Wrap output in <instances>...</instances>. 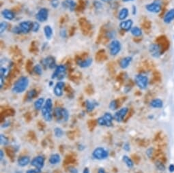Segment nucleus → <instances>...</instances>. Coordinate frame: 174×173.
I'll return each mask as SVG.
<instances>
[{
	"label": "nucleus",
	"instance_id": "61",
	"mask_svg": "<svg viewBox=\"0 0 174 173\" xmlns=\"http://www.w3.org/2000/svg\"><path fill=\"white\" fill-rule=\"evenodd\" d=\"M49 85H50V87H51L52 85H53V81H51V82L49 83Z\"/></svg>",
	"mask_w": 174,
	"mask_h": 173
},
{
	"label": "nucleus",
	"instance_id": "20",
	"mask_svg": "<svg viewBox=\"0 0 174 173\" xmlns=\"http://www.w3.org/2000/svg\"><path fill=\"white\" fill-rule=\"evenodd\" d=\"M132 61H133V57H130V56H127V57H123L120 61V67L123 70L126 69L130 65Z\"/></svg>",
	"mask_w": 174,
	"mask_h": 173
},
{
	"label": "nucleus",
	"instance_id": "8",
	"mask_svg": "<svg viewBox=\"0 0 174 173\" xmlns=\"http://www.w3.org/2000/svg\"><path fill=\"white\" fill-rule=\"evenodd\" d=\"M121 50V44L120 42L117 40H111V42L109 44V54L111 56H116L120 53Z\"/></svg>",
	"mask_w": 174,
	"mask_h": 173
},
{
	"label": "nucleus",
	"instance_id": "51",
	"mask_svg": "<svg viewBox=\"0 0 174 173\" xmlns=\"http://www.w3.org/2000/svg\"><path fill=\"white\" fill-rule=\"evenodd\" d=\"M146 154H147L148 157H152L153 154H154V149L153 148H149V149H148L147 152H146Z\"/></svg>",
	"mask_w": 174,
	"mask_h": 173
},
{
	"label": "nucleus",
	"instance_id": "17",
	"mask_svg": "<svg viewBox=\"0 0 174 173\" xmlns=\"http://www.w3.org/2000/svg\"><path fill=\"white\" fill-rule=\"evenodd\" d=\"M62 6L66 10L73 12L76 7V3L75 0H64L62 2Z\"/></svg>",
	"mask_w": 174,
	"mask_h": 173
},
{
	"label": "nucleus",
	"instance_id": "60",
	"mask_svg": "<svg viewBox=\"0 0 174 173\" xmlns=\"http://www.w3.org/2000/svg\"><path fill=\"white\" fill-rule=\"evenodd\" d=\"M124 2H132V1H134V0H122Z\"/></svg>",
	"mask_w": 174,
	"mask_h": 173
},
{
	"label": "nucleus",
	"instance_id": "11",
	"mask_svg": "<svg viewBox=\"0 0 174 173\" xmlns=\"http://www.w3.org/2000/svg\"><path fill=\"white\" fill-rule=\"evenodd\" d=\"M149 52L153 57L158 58L162 55V48L158 44L153 43L149 45Z\"/></svg>",
	"mask_w": 174,
	"mask_h": 173
},
{
	"label": "nucleus",
	"instance_id": "42",
	"mask_svg": "<svg viewBox=\"0 0 174 173\" xmlns=\"http://www.w3.org/2000/svg\"><path fill=\"white\" fill-rule=\"evenodd\" d=\"M12 32L13 34H16V35L22 34L21 30V29H20V27H19V25H16V26L13 27H12Z\"/></svg>",
	"mask_w": 174,
	"mask_h": 173
},
{
	"label": "nucleus",
	"instance_id": "9",
	"mask_svg": "<svg viewBox=\"0 0 174 173\" xmlns=\"http://www.w3.org/2000/svg\"><path fill=\"white\" fill-rule=\"evenodd\" d=\"M41 65L45 69L48 68L50 70L55 69L57 66L56 64V60L53 56H48V57L44 58L41 61Z\"/></svg>",
	"mask_w": 174,
	"mask_h": 173
},
{
	"label": "nucleus",
	"instance_id": "7",
	"mask_svg": "<svg viewBox=\"0 0 174 173\" xmlns=\"http://www.w3.org/2000/svg\"><path fill=\"white\" fill-rule=\"evenodd\" d=\"M135 82L136 85L141 90H144L147 89L149 83V80L147 76L144 75L139 74L135 76Z\"/></svg>",
	"mask_w": 174,
	"mask_h": 173
},
{
	"label": "nucleus",
	"instance_id": "24",
	"mask_svg": "<svg viewBox=\"0 0 174 173\" xmlns=\"http://www.w3.org/2000/svg\"><path fill=\"white\" fill-rule=\"evenodd\" d=\"M128 15H129V10L127 8H122L118 12L117 18L120 21H123L124 20H126Z\"/></svg>",
	"mask_w": 174,
	"mask_h": 173
},
{
	"label": "nucleus",
	"instance_id": "53",
	"mask_svg": "<svg viewBox=\"0 0 174 173\" xmlns=\"http://www.w3.org/2000/svg\"><path fill=\"white\" fill-rule=\"evenodd\" d=\"M137 7L135 6H132V15H137Z\"/></svg>",
	"mask_w": 174,
	"mask_h": 173
},
{
	"label": "nucleus",
	"instance_id": "15",
	"mask_svg": "<svg viewBox=\"0 0 174 173\" xmlns=\"http://www.w3.org/2000/svg\"><path fill=\"white\" fill-rule=\"evenodd\" d=\"M65 88V83L63 81H58L55 84L53 88V93L55 96L58 98L62 97L64 94V89Z\"/></svg>",
	"mask_w": 174,
	"mask_h": 173
},
{
	"label": "nucleus",
	"instance_id": "57",
	"mask_svg": "<svg viewBox=\"0 0 174 173\" xmlns=\"http://www.w3.org/2000/svg\"><path fill=\"white\" fill-rule=\"evenodd\" d=\"M83 173H90L89 169L88 167H85L84 169H83Z\"/></svg>",
	"mask_w": 174,
	"mask_h": 173
},
{
	"label": "nucleus",
	"instance_id": "29",
	"mask_svg": "<svg viewBox=\"0 0 174 173\" xmlns=\"http://www.w3.org/2000/svg\"><path fill=\"white\" fill-rule=\"evenodd\" d=\"M150 107L154 108H161L163 107V102L159 98L154 99L150 102Z\"/></svg>",
	"mask_w": 174,
	"mask_h": 173
},
{
	"label": "nucleus",
	"instance_id": "58",
	"mask_svg": "<svg viewBox=\"0 0 174 173\" xmlns=\"http://www.w3.org/2000/svg\"><path fill=\"white\" fill-rule=\"evenodd\" d=\"M0 154H1V157L0 158H1V160H2L3 158L4 157V152H3L2 149H1V151H0Z\"/></svg>",
	"mask_w": 174,
	"mask_h": 173
},
{
	"label": "nucleus",
	"instance_id": "10",
	"mask_svg": "<svg viewBox=\"0 0 174 173\" xmlns=\"http://www.w3.org/2000/svg\"><path fill=\"white\" fill-rule=\"evenodd\" d=\"M48 10L47 8H41L36 14V19L39 23H44L48 19Z\"/></svg>",
	"mask_w": 174,
	"mask_h": 173
},
{
	"label": "nucleus",
	"instance_id": "28",
	"mask_svg": "<svg viewBox=\"0 0 174 173\" xmlns=\"http://www.w3.org/2000/svg\"><path fill=\"white\" fill-rule=\"evenodd\" d=\"M45 101H46V100H45L44 98H38L37 100L35 101L34 103V108L36 109V110H37V111L41 110V109L43 108V106H44V104L45 103Z\"/></svg>",
	"mask_w": 174,
	"mask_h": 173
},
{
	"label": "nucleus",
	"instance_id": "3",
	"mask_svg": "<svg viewBox=\"0 0 174 173\" xmlns=\"http://www.w3.org/2000/svg\"><path fill=\"white\" fill-rule=\"evenodd\" d=\"M53 116L57 122H66L69 119L70 114L66 108L56 107L53 110Z\"/></svg>",
	"mask_w": 174,
	"mask_h": 173
},
{
	"label": "nucleus",
	"instance_id": "6",
	"mask_svg": "<svg viewBox=\"0 0 174 173\" xmlns=\"http://www.w3.org/2000/svg\"><path fill=\"white\" fill-rule=\"evenodd\" d=\"M145 8L148 12L150 13H159L162 10V1L161 0H154L152 3L146 4Z\"/></svg>",
	"mask_w": 174,
	"mask_h": 173
},
{
	"label": "nucleus",
	"instance_id": "16",
	"mask_svg": "<svg viewBox=\"0 0 174 173\" xmlns=\"http://www.w3.org/2000/svg\"><path fill=\"white\" fill-rule=\"evenodd\" d=\"M133 20L126 19L123 21H121L120 23V28L122 31H126V32H128V31H130L131 29L133 28Z\"/></svg>",
	"mask_w": 174,
	"mask_h": 173
},
{
	"label": "nucleus",
	"instance_id": "56",
	"mask_svg": "<svg viewBox=\"0 0 174 173\" xmlns=\"http://www.w3.org/2000/svg\"><path fill=\"white\" fill-rule=\"evenodd\" d=\"M98 173H108L103 168H100L98 170Z\"/></svg>",
	"mask_w": 174,
	"mask_h": 173
},
{
	"label": "nucleus",
	"instance_id": "18",
	"mask_svg": "<svg viewBox=\"0 0 174 173\" xmlns=\"http://www.w3.org/2000/svg\"><path fill=\"white\" fill-rule=\"evenodd\" d=\"M93 63V59L91 57H87L85 59H81L76 60V64L81 68H87L91 66Z\"/></svg>",
	"mask_w": 174,
	"mask_h": 173
},
{
	"label": "nucleus",
	"instance_id": "27",
	"mask_svg": "<svg viewBox=\"0 0 174 173\" xmlns=\"http://www.w3.org/2000/svg\"><path fill=\"white\" fill-rule=\"evenodd\" d=\"M103 116L106 121V127H112L113 121L114 120L113 116L110 112H105Z\"/></svg>",
	"mask_w": 174,
	"mask_h": 173
},
{
	"label": "nucleus",
	"instance_id": "47",
	"mask_svg": "<svg viewBox=\"0 0 174 173\" xmlns=\"http://www.w3.org/2000/svg\"><path fill=\"white\" fill-rule=\"evenodd\" d=\"M97 124H98V123H97V121H94V120H91V121L88 122V126L89 129L91 130V131H92V130L95 128L96 125Z\"/></svg>",
	"mask_w": 174,
	"mask_h": 173
},
{
	"label": "nucleus",
	"instance_id": "22",
	"mask_svg": "<svg viewBox=\"0 0 174 173\" xmlns=\"http://www.w3.org/2000/svg\"><path fill=\"white\" fill-rule=\"evenodd\" d=\"M31 160L30 157L29 156H27V155H23L19 157L18 160H17V163L20 167H25L26 166L30 164Z\"/></svg>",
	"mask_w": 174,
	"mask_h": 173
},
{
	"label": "nucleus",
	"instance_id": "13",
	"mask_svg": "<svg viewBox=\"0 0 174 173\" xmlns=\"http://www.w3.org/2000/svg\"><path fill=\"white\" fill-rule=\"evenodd\" d=\"M129 109L127 107H124L118 110L113 115V119L117 122H121L124 121V118L127 115Z\"/></svg>",
	"mask_w": 174,
	"mask_h": 173
},
{
	"label": "nucleus",
	"instance_id": "45",
	"mask_svg": "<svg viewBox=\"0 0 174 173\" xmlns=\"http://www.w3.org/2000/svg\"><path fill=\"white\" fill-rule=\"evenodd\" d=\"M156 168H157V169H158V170H160V171H165V166L164 164H163L162 162H159V161L156 162Z\"/></svg>",
	"mask_w": 174,
	"mask_h": 173
},
{
	"label": "nucleus",
	"instance_id": "49",
	"mask_svg": "<svg viewBox=\"0 0 174 173\" xmlns=\"http://www.w3.org/2000/svg\"><path fill=\"white\" fill-rule=\"evenodd\" d=\"M75 160L74 158L71 156H67L66 158V164H74L73 162H75Z\"/></svg>",
	"mask_w": 174,
	"mask_h": 173
},
{
	"label": "nucleus",
	"instance_id": "34",
	"mask_svg": "<svg viewBox=\"0 0 174 173\" xmlns=\"http://www.w3.org/2000/svg\"><path fill=\"white\" fill-rule=\"evenodd\" d=\"M119 102H118V100H113L110 102L109 104V108L112 111H115L117 109V108L119 107Z\"/></svg>",
	"mask_w": 174,
	"mask_h": 173
},
{
	"label": "nucleus",
	"instance_id": "19",
	"mask_svg": "<svg viewBox=\"0 0 174 173\" xmlns=\"http://www.w3.org/2000/svg\"><path fill=\"white\" fill-rule=\"evenodd\" d=\"M2 16L3 19L6 20L11 21L13 20L15 18V14L12 10H10L8 8H5L3 9L2 11Z\"/></svg>",
	"mask_w": 174,
	"mask_h": 173
},
{
	"label": "nucleus",
	"instance_id": "33",
	"mask_svg": "<svg viewBox=\"0 0 174 173\" xmlns=\"http://www.w3.org/2000/svg\"><path fill=\"white\" fill-rule=\"evenodd\" d=\"M33 72L38 76H41L43 73V67L41 64H36L32 69Z\"/></svg>",
	"mask_w": 174,
	"mask_h": 173
},
{
	"label": "nucleus",
	"instance_id": "55",
	"mask_svg": "<svg viewBox=\"0 0 174 173\" xmlns=\"http://www.w3.org/2000/svg\"><path fill=\"white\" fill-rule=\"evenodd\" d=\"M169 171L170 172H174V165L173 164H171L169 166Z\"/></svg>",
	"mask_w": 174,
	"mask_h": 173
},
{
	"label": "nucleus",
	"instance_id": "23",
	"mask_svg": "<svg viewBox=\"0 0 174 173\" xmlns=\"http://www.w3.org/2000/svg\"><path fill=\"white\" fill-rule=\"evenodd\" d=\"M98 102L95 100H87L85 102V108L86 111H88V112H92L94 108H96V106H98Z\"/></svg>",
	"mask_w": 174,
	"mask_h": 173
},
{
	"label": "nucleus",
	"instance_id": "44",
	"mask_svg": "<svg viewBox=\"0 0 174 173\" xmlns=\"http://www.w3.org/2000/svg\"><path fill=\"white\" fill-rule=\"evenodd\" d=\"M106 35L109 38L113 39V40H114V38H116V33L115 31H107Z\"/></svg>",
	"mask_w": 174,
	"mask_h": 173
},
{
	"label": "nucleus",
	"instance_id": "52",
	"mask_svg": "<svg viewBox=\"0 0 174 173\" xmlns=\"http://www.w3.org/2000/svg\"><path fill=\"white\" fill-rule=\"evenodd\" d=\"M123 149H124V151H129L130 150V144H128V143H124V144L123 145Z\"/></svg>",
	"mask_w": 174,
	"mask_h": 173
},
{
	"label": "nucleus",
	"instance_id": "12",
	"mask_svg": "<svg viewBox=\"0 0 174 173\" xmlns=\"http://www.w3.org/2000/svg\"><path fill=\"white\" fill-rule=\"evenodd\" d=\"M45 163V159L43 155H38V156L34 157L32 161L30 162V164L32 165V166L34 167L35 168L42 169L43 168Z\"/></svg>",
	"mask_w": 174,
	"mask_h": 173
},
{
	"label": "nucleus",
	"instance_id": "35",
	"mask_svg": "<svg viewBox=\"0 0 174 173\" xmlns=\"http://www.w3.org/2000/svg\"><path fill=\"white\" fill-rule=\"evenodd\" d=\"M8 28V23L6 21H2L0 23V33L1 34H3Z\"/></svg>",
	"mask_w": 174,
	"mask_h": 173
},
{
	"label": "nucleus",
	"instance_id": "37",
	"mask_svg": "<svg viewBox=\"0 0 174 173\" xmlns=\"http://www.w3.org/2000/svg\"><path fill=\"white\" fill-rule=\"evenodd\" d=\"M40 29V23L38 21H34L33 22V25H32V31L34 33H37L38 32V31Z\"/></svg>",
	"mask_w": 174,
	"mask_h": 173
},
{
	"label": "nucleus",
	"instance_id": "21",
	"mask_svg": "<svg viewBox=\"0 0 174 173\" xmlns=\"http://www.w3.org/2000/svg\"><path fill=\"white\" fill-rule=\"evenodd\" d=\"M173 20H174V8L169 10V11L167 12L163 17V21L166 24L171 23Z\"/></svg>",
	"mask_w": 174,
	"mask_h": 173
},
{
	"label": "nucleus",
	"instance_id": "59",
	"mask_svg": "<svg viewBox=\"0 0 174 173\" xmlns=\"http://www.w3.org/2000/svg\"><path fill=\"white\" fill-rule=\"evenodd\" d=\"M100 1L103 2H105V3H109L111 0H100Z\"/></svg>",
	"mask_w": 174,
	"mask_h": 173
},
{
	"label": "nucleus",
	"instance_id": "4",
	"mask_svg": "<svg viewBox=\"0 0 174 173\" xmlns=\"http://www.w3.org/2000/svg\"><path fill=\"white\" fill-rule=\"evenodd\" d=\"M67 68L66 65L60 64L57 65L56 68L54 69V72L52 74L51 79H57L59 81H62L65 76L66 73Z\"/></svg>",
	"mask_w": 174,
	"mask_h": 173
},
{
	"label": "nucleus",
	"instance_id": "38",
	"mask_svg": "<svg viewBox=\"0 0 174 173\" xmlns=\"http://www.w3.org/2000/svg\"><path fill=\"white\" fill-rule=\"evenodd\" d=\"M0 142H1V144L3 146H7L9 144V140L5 135L1 134L0 136Z\"/></svg>",
	"mask_w": 174,
	"mask_h": 173
},
{
	"label": "nucleus",
	"instance_id": "5",
	"mask_svg": "<svg viewBox=\"0 0 174 173\" xmlns=\"http://www.w3.org/2000/svg\"><path fill=\"white\" fill-rule=\"evenodd\" d=\"M92 157L96 160H104L109 157V151L103 147H96L92 152Z\"/></svg>",
	"mask_w": 174,
	"mask_h": 173
},
{
	"label": "nucleus",
	"instance_id": "25",
	"mask_svg": "<svg viewBox=\"0 0 174 173\" xmlns=\"http://www.w3.org/2000/svg\"><path fill=\"white\" fill-rule=\"evenodd\" d=\"M43 31H44V36L46 38L47 40H51L52 36H53V28L51 27V25H45L44 27V29H43Z\"/></svg>",
	"mask_w": 174,
	"mask_h": 173
},
{
	"label": "nucleus",
	"instance_id": "48",
	"mask_svg": "<svg viewBox=\"0 0 174 173\" xmlns=\"http://www.w3.org/2000/svg\"><path fill=\"white\" fill-rule=\"evenodd\" d=\"M67 169L69 173H79V171L77 170V168L72 166H69Z\"/></svg>",
	"mask_w": 174,
	"mask_h": 173
},
{
	"label": "nucleus",
	"instance_id": "36",
	"mask_svg": "<svg viewBox=\"0 0 174 173\" xmlns=\"http://www.w3.org/2000/svg\"><path fill=\"white\" fill-rule=\"evenodd\" d=\"M64 133L63 130L60 128H59V127H57V128H55L54 129V134L57 138H61L62 136L64 135Z\"/></svg>",
	"mask_w": 174,
	"mask_h": 173
},
{
	"label": "nucleus",
	"instance_id": "1",
	"mask_svg": "<svg viewBox=\"0 0 174 173\" xmlns=\"http://www.w3.org/2000/svg\"><path fill=\"white\" fill-rule=\"evenodd\" d=\"M29 84L30 80L28 77L25 76H22L19 77L13 84L12 88V92L17 94L23 93V92H25L26 89H27V87L29 86Z\"/></svg>",
	"mask_w": 174,
	"mask_h": 173
},
{
	"label": "nucleus",
	"instance_id": "46",
	"mask_svg": "<svg viewBox=\"0 0 174 173\" xmlns=\"http://www.w3.org/2000/svg\"><path fill=\"white\" fill-rule=\"evenodd\" d=\"M60 36L62 38H66L68 36L67 31L64 28H62L60 31Z\"/></svg>",
	"mask_w": 174,
	"mask_h": 173
},
{
	"label": "nucleus",
	"instance_id": "54",
	"mask_svg": "<svg viewBox=\"0 0 174 173\" xmlns=\"http://www.w3.org/2000/svg\"><path fill=\"white\" fill-rule=\"evenodd\" d=\"M85 149V147L84 146V145H83V144H79L78 145V149L79 150V151H83Z\"/></svg>",
	"mask_w": 174,
	"mask_h": 173
},
{
	"label": "nucleus",
	"instance_id": "26",
	"mask_svg": "<svg viewBox=\"0 0 174 173\" xmlns=\"http://www.w3.org/2000/svg\"><path fill=\"white\" fill-rule=\"evenodd\" d=\"M61 161V157L58 153H53L51 155L48 159V162L52 165H56L60 163Z\"/></svg>",
	"mask_w": 174,
	"mask_h": 173
},
{
	"label": "nucleus",
	"instance_id": "14",
	"mask_svg": "<svg viewBox=\"0 0 174 173\" xmlns=\"http://www.w3.org/2000/svg\"><path fill=\"white\" fill-rule=\"evenodd\" d=\"M18 25L21 30L22 34H27L30 31H32L33 22L30 20H23L22 22L19 23Z\"/></svg>",
	"mask_w": 174,
	"mask_h": 173
},
{
	"label": "nucleus",
	"instance_id": "43",
	"mask_svg": "<svg viewBox=\"0 0 174 173\" xmlns=\"http://www.w3.org/2000/svg\"><path fill=\"white\" fill-rule=\"evenodd\" d=\"M97 123H98V125H100V126H106V121L103 118V116H100V117L97 119Z\"/></svg>",
	"mask_w": 174,
	"mask_h": 173
},
{
	"label": "nucleus",
	"instance_id": "30",
	"mask_svg": "<svg viewBox=\"0 0 174 173\" xmlns=\"http://www.w3.org/2000/svg\"><path fill=\"white\" fill-rule=\"evenodd\" d=\"M38 95V91L36 89H31L27 93L25 96V100L27 102L32 101L34 98H36Z\"/></svg>",
	"mask_w": 174,
	"mask_h": 173
},
{
	"label": "nucleus",
	"instance_id": "40",
	"mask_svg": "<svg viewBox=\"0 0 174 173\" xmlns=\"http://www.w3.org/2000/svg\"><path fill=\"white\" fill-rule=\"evenodd\" d=\"M6 153L8 155V156L10 157V159H12L15 157V151L13 150L12 149H10V148H6Z\"/></svg>",
	"mask_w": 174,
	"mask_h": 173
},
{
	"label": "nucleus",
	"instance_id": "31",
	"mask_svg": "<svg viewBox=\"0 0 174 173\" xmlns=\"http://www.w3.org/2000/svg\"><path fill=\"white\" fill-rule=\"evenodd\" d=\"M122 160L124 162V164L126 165V166L128 168H133L134 166V162L133 161V160L130 157H128V155H124L122 157Z\"/></svg>",
	"mask_w": 174,
	"mask_h": 173
},
{
	"label": "nucleus",
	"instance_id": "50",
	"mask_svg": "<svg viewBox=\"0 0 174 173\" xmlns=\"http://www.w3.org/2000/svg\"><path fill=\"white\" fill-rule=\"evenodd\" d=\"M40 169L38 168H35V169H30V170H27L26 173H40L41 172Z\"/></svg>",
	"mask_w": 174,
	"mask_h": 173
},
{
	"label": "nucleus",
	"instance_id": "39",
	"mask_svg": "<svg viewBox=\"0 0 174 173\" xmlns=\"http://www.w3.org/2000/svg\"><path fill=\"white\" fill-rule=\"evenodd\" d=\"M93 6L94 7L96 10H101L103 8V3L101 1H98V0H95L93 2Z\"/></svg>",
	"mask_w": 174,
	"mask_h": 173
},
{
	"label": "nucleus",
	"instance_id": "32",
	"mask_svg": "<svg viewBox=\"0 0 174 173\" xmlns=\"http://www.w3.org/2000/svg\"><path fill=\"white\" fill-rule=\"evenodd\" d=\"M130 32L134 37H140L142 36V30L140 27L137 26L133 27Z\"/></svg>",
	"mask_w": 174,
	"mask_h": 173
},
{
	"label": "nucleus",
	"instance_id": "41",
	"mask_svg": "<svg viewBox=\"0 0 174 173\" xmlns=\"http://www.w3.org/2000/svg\"><path fill=\"white\" fill-rule=\"evenodd\" d=\"M60 4V0H51L50 5L53 8H57Z\"/></svg>",
	"mask_w": 174,
	"mask_h": 173
},
{
	"label": "nucleus",
	"instance_id": "2",
	"mask_svg": "<svg viewBox=\"0 0 174 173\" xmlns=\"http://www.w3.org/2000/svg\"><path fill=\"white\" fill-rule=\"evenodd\" d=\"M53 101L51 98H48L45 101L43 108L41 109L42 116L46 121H51L53 119Z\"/></svg>",
	"mask_w": 174,
	"mask_h": 173
}]
</instances>
